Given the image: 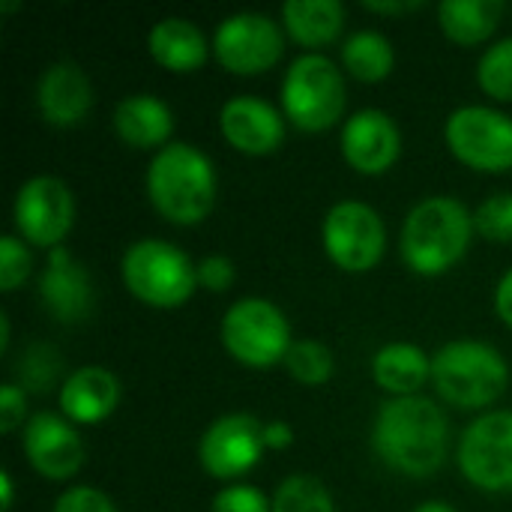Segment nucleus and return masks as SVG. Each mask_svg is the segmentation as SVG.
<instances>
[{"label": "nucleus", "mask_w": 512, "mask_h": 512, "mask_svg": "<svg viewBox=\"0 0 512 512\" xmlns=\"http://www.w3.org/2000/svg\"><path fill=\"white\" fill-rule=\"evenodd\" d=\"M375 456L405 477H429L447 462L450 423L426 396H402L381 405L372 426Z\"/></svg>", "instance_id": "obj_1"}, {"label": "nucleus", "mask_w": 512, "mask_h": 512, "mask_svg": "<svg viewBox=\"0 0 512 512\" xmlns=\"http://www.w3.org/2000/svg\"><path fill=\"white\" fill-rule=\"evenodd\" d=\"M474 213L447 195L420 201L402 225V258L420 276H441L456 267L474 237Z\"/></svg>", "instance_id": "obj_2"}, {"label": "nucleus", "mask_w": 512, "mask_h": 512, "mask_svg": "<svg viewBox=\"0 0 512 512\" xmlns=\"http://www.w3.org/2000/svg\"><path fill=\"white\" fill-rule=\"evenodd\" d=\"M147 195L162 219L198 225L216 204V174L210 159L192 144H165L147 168Z\"/></svg>", "instance_id": "obj_3"}, {"label": "nucleus", "mask_w": 512, "mask_h": 512, "mask_svg": "<svg viewBox=\"0 0 512 512\" xmlns=\"http://www.w3.org/2000/svg\"><path fill=\"white\" fill-rule=\"evenodd\" d=\"M432 384L447 405L474 411L504 396L510 384V369L498 348L474 339H459L444 345L432 357Z\"/></svg>", "instance_id": "obj_4"}, {"label": "nucleus", "mask_w": 512, "mask_h": 512, "mask_svg": "<svg viewBox=\"0 0 512 512\" xmlns=\"http://www.w3.org/2000/svg\"><path fill=\"white\" fill-rule=\"evenodd\" d=\"M120 270L129 294L156 309L183 306L198 288V264H192L183 249L156 237L132 243Z\"/></svg>", "instance_id": "obj_5"}, {"label": "nucleus", "mask_w": 512, "mask_h": 512, "mask_svg": "<svg viewBox=\"0 0 512 512\" xmlns=\"http://www.w3.org/2000/svg\"><path fill=\"white\" fill-rule=\"evenodd\" d=\"M285 117L303 132L330 129L345 111V78L324 54H303L282 81Z\"/></svg>", "instance_id": "obj_6"}, {"label": "nucleus", "mask_w": 512, "mask_h": 512, "mask_svg": "<svg viewBox=\"0 0 512 512\" xmlns=\"http://www.w3.org/2000/svg\"><path fill=\"white\" fill-rule=\"evenodd\" d=\"M222 345L249 369H270L285 363L291 351V324L279 306L261 297L237 300L222 318Z\"/></svg>", "instance_id": "obj_7"}, {"label": "nucleus", "mask_w": 512, "mask_h": 512, "mask_svg": "<svg viewBox=\"0 0 512 512\" xmlns=\"http://www.w3.org/2000/svg\"><path fill=\"white\" fill-rule=\"evenodd\" d=\"M444 138L450 153L474 171L501 174L512 168V117L495 108L465 105L453 111Z\"/></svg>", "instance_id": "obj_8"}, {"label": "nucleus", "mask_w": 512, "mask_h": 512, "mask_svg": "<svg viewBox=\"0 0 512 512\" xmlns=\"http://www.w3.org/2000/svg\"><path fill=\"white\" fill-rule=\"evenodd\" d=\"M324 249L336 267L348 273H366L384 258V219L363 201H339L324 219Z\"/></svg>", "instance_id": "obj_9"}, {"label": "nucleus", "mask_w": 512, "mask_h": 512, "mask_svg": "<svg viewBox=\"0 0 512 512\" xmlns=\"http://www.w3.org/2000/svg\"><path fill=\"white\" fill-rule=\"evenodd\" d=\"M459 468L483 492H512V411H489L462 432Z\"/></svg>", "instance_id": "obj_10"}, {"label": "nucleus", "mask_w": 512, "mask_h": 512, "mask_svg": "<svg viewBox=\"0 0 512 512\" xmlns=\"http://www.w3.org/2000/svg\"><path fill=\"white\" fill-rule=\"evenodd\" d=\"M213 51L228 72L258 75L279 63L285 51V33L270 15L237 12L216 27Z\"/></svg>", "instance_id": "obj_11"}, {"label": "nucleus", "mask_w": 512, "mask_h": 512, "mask_svg": "<svg viewBox=\"0 0 512 512\" xmlns=\"http://www.w3.org/2000/svg\"><path fill=\"white\" fill-rule=\"evenodd\" d=\"M15 228L18 234L42 249H57L75 222V198L57 177H33L15 195Z\"/></svg>", "instance_id": "obj_12"}, {"label": "nucleus", "mask_w": 512, "mask_h": 512, "mask_svg": "<svg viewBox=\"0 0 512 512\" xmlns=\"http://www.w3.org/2000/svg\"><path fill=\"white\" fill-rule=\"evenodd\" d=\"M264 447V426L252 414H228L210 423L201 438L198 456L210 477L237 480L258 465Z\"/></svg>", "instance_id": "obj_13"}, {"label": "nucleus", "mask_w": 512, "mask_h": 512, "mask_svg": "<svg viewBox=\"0 0 512 512\" xmlns=\"http://www.w3.org/2000/svg\"><path fill=\"white\" fill-rule=\"evenodd\" d=\"M21 447L33 471L45 480H69L84 465V444L75 426L51 411L33 414L27 420Z\"/></svg>", "instance_id": "obj_14"}, {"label": "nucleus", "mask_w": 512, "mask_h": 512, "mask_svg": "<svg viewBox=\"0 0 512 512\" xmlns=\"http://www.w3.org/2000/svg\"><path fill=\"white\" fill-rule=\"evenodd\" d=\"M342 153L360 174H384L402 153V135L390 114L378 108L357 111L342 129Z\"/></svg>", "instance_id": "obj_15"}, {"label": "nucleus", "mask_w": 512, "mask_h": 512, "mask_svg": "<svg viewBox=\"0 0 512 512\" xmlns=\"http://www.w3.org/2000/svg\"><path fill=\"white\" fill-rule=\"evenodd\" d=\"M39 300L51 312V318L63 324H78L93 312L90 273L63 246L48 252V261L39 273Z\"/></svg>", "instance_id": "obj_16"}, {"label": "nucleus", "mask_w": 512, "mask_h": 512, "mask_svg": "<svg viewBox=\"0 0 512 512\" xmlns=\"http://www.w3.org/2000/svg\"><path fill=\"white\" fill-rule=\"evenodd\" d=\"M219 126H222V135L228 138V144L249 156H267L285 138L282 114L258 96L228 99L222 105Z\"/></svg>", "instance_id": "obj_17"}, {"label": "nucleus", "mask_w": 512, "mask_h": 512, "mask_svg": "<svg viewBox=\"0 0 512 512\" xmlns=\"http://www.w3.org/2000/svg\"><path fill=\"white\" fill-rule=\"evenodd\" d=\"M36 105H39V114L45 117V123L60 126V129L78 126L93 105L90 78L84 75V69L78 63L60 60L42 72V78L36 84Z\"/></svg>", "instance_id": "obj_18"}, {"label": "nucleus", "mask_w": 512, "mask_h": 512, "mask_svg": "<svg viewBox=\"0 0 512 512\" xmlns=\"http://www.w3.org/2000/svg\"><path fill=\"white\" fill-rule=\"evenodd\" d=\"M120 405V381L102 366L75 369L60 387V408L72 423H102Z\"/></svg>", "instance_id": "obj_19"}, {"label": "nucleus", "mask_w": 512, "mask_h": 512, "mask_svg": "<svg viewBox=\"0 0 512 512\" xmlns=\"http://www.w3.org/2000/svg\"><path fill=\"white\" fill-rule=\"evenodd\" d=\"M174 129L171 108L150 93H132L114 108V132L135 150H150L168 141Z\"/></svg>", "instance_id": "obj_20"}, {"label": "nucleus", "mask_w": 512, "mask_h": 512, "mask_svg": "<svg viewBox=\"0 0 512 512\" xmlns=\"http://www.w3.org/2000/svg\"><path fill=\"white\" fill-rule=\"evenodd\" d=\"M150 54L168 72H195L207 60V39L204 33L186 18H162L153 24L147 36Z\"/></svg>", "instance_id": "obj_21"}, {"label": "nucleus", "mask_w": 512, "mask_h": 512, "mask_svg": "<svg viewBox=\"0 0 512 512\" xmlns=\"http://www.w3.org/2000/svg\"><path fill=\"white\" fill-rule=\"evenodd\" d=\"M372 378L381 390L402 396H417L432 378V360L423 348L408 342L384 345L372 360Z\"/></svg>", "instance_id": "obj_22"}, {"label": "nucleus", "mask_w": 512, "mask_h": 512, "mask_svg": "<svg viewBox=\"0 0 512 512\" xmlns=\"http://www.w3.org/2000/svg\"><path fill=\"white\" fill-rule=\"evenodd\" d=\"M282 27L306 48H324L336 42L345 27V9L339 0H288L282 6Z\"/></svg>", "instance_id": "obj_23"}, {"label": "nucleus", "mask_w": 512, "mask_h": 512, "mask_svg": "<svg viewBox=\"0 0 512 512\" xmlns=\"http://www.w3.org/2000/svg\"><path fill=\"white\" fill-rule=\"evenodd\" d=\"M504 15L501 0H444L438 6V21L447 39L459 45H477L489 39Z\"/></svg>", "instance_id": "obj_24"}, {"label": "nucleus", "mask_w": 512, "mask_h": 512, "mask_svg": "<svg viewBox=\"0 0 512 512\" xmlns=\"http://www.w3.org/2000/svg\"><path fill=\"white\" fill-rule=\"evenodd\" d=\"M342 63L357 81L375 84V81H384L393 72L396 57H393V45H390V39L384 33L357 30L342 45Z\"/></svg>", "instance_id": "obj_25"}, {"label": "nucleus", "mask_w": 512, "mask_h": 512, "mask_svg": "<svg viewBox=\"0 0 512 512\" xmlns=\"http://www.w3.org/2000/svg\"><path fill=\"white\" fill-rule=\"evenodd\" d=\"M63 372V357L54 345L45 342H33L21 351L18 363H15V375H18V387L27 393H48Z\"/></svg>", "instance_id": "obj_26"}, {"label": "nucleus", "mask_w": 512, "mask_h": 512, "mask_svg": "<svg viewBox=\"0 0 512 512\" xmlns=\"http://www.w3.org/2000/svg\"><path fill=\"white\" fill-rule=\"evenodd\" d=\"M285 369L288 375L303 384V387H321L330 381L333 369H336V360H333V351L315 339H300L291 345L288 357H285Z\"/></svg>", "instance_id": "obj_27"}, {"label": "nucleus", "mask_w": 512, "mask_h": 512, "mask_svg": "<svg viewBox=\"0 0 512 512\" xmlns=\"http://www.w3.org/2000/svg\"><path fill=\"white\" fill-rule=\"evenodd\" d=\"M273 512H336V504L318 477L294 474L276 489Z\"/></svg>", "instance_id": "obj_28"}, {"label": "nucleus", "mask_w": 512, "mask_h": 512, "mask_svg": "<svg viewBox=\"0 0 512 512\" xmlns=\"http://www.w3.org/2000/svg\"><path fill=\"white\" fill-rule=\"evenodd\" d=\"M477 81L492 99L512 102V36L486 48L477 63Z\"/></svg>", "instance_id": "obj_29"}, {"label": "nucleus", "mask_w": 512, "mask_h": 512, "mask_svg": "<svg viewBox=\"0 0 512 512\" xmlns=\"http://www.w3.org/2000/svg\"><path fill=\"white\" fill-rule=\"evenodd\" d=\"M474 228L489 243H512V192L486 198L474 213Z\"/></svg>", "instance_id": "obj_30"}, {"label": "nucleus", "mask_w": 512, "mask_h": 512, "mask_svg": "<svg viewBox=\"0 0 512 512\" xmlns=\"http://www.w3.org/2000/svg\"><path fill=\"white\" fill-rule=\"evenodd\" d=\"M30 264L33 258L18 237H0V291H15L30 276Z\"/></svg>", "instance_id": "obj_31"}, {"label": "nucleus", "mask_w": 512, "mask_h": 512, "mask_svg": "<svg viewBox=\"0 0 512 512\" xmlns=\"http://www.w3.org/2000/svg\"><path fill=\"white\" fill-rule=\"evenodd\" d=\"M210 512H273V501H267V495L255 486H228L213 498Z\"/></svg>", "instance_id": "obj_32"}, {"label": "nucleus", "mask_w": 512, "mask_h": 512, "mask_svg": "<svg viewBox=\"0 0 512 512\" xmlns=\"http://www.w3.org/2000/svg\"><path fill=\"white\" fill-rule=\"evenodd\" d=\"M54 512H117L111 498L93 486H72L66 489L57 504H54Z\"/></svg>", "instance_id": "obj_33"}, {"label": "nucleus", "mask_w": 512, "mask_h": 512, "mask_svg": "<svg viewBox=\"0 0 512 512\" xmlns=\"http://www.w3.org/2000/svg\"><path fill=\"white\" fill-rule=\"evenodd\" d=\"M237 279V270L231 264V258L225 255H207L204 261H198V285L213 291V294H222L234 285Z\"/></svg>", "instance_id": "obj_34"}, {"label": "nucleus", "mask_w": 512, "mask_h": 512, "mask_svg": "<svg viewBox=\"0 0 512 512\" xmlns=\"http://www.w3.org/2000/svg\"><path fill=\"white\" fill-rule=\"evenodd\" d=\"M24 414H27V399H24V390L18 384H6L0 390V432L9 435L15 432L21 423H24Z\"/></svg>", "instance_id": "obj_35"}, {"label": "nucleus", "mask_w": 512, "mask_h": 512, "mask_svg": "<svg viewBox=\"0 0 512 512\" xmlns=\"http://www.w3.org/2000/svg\"><path fill=\"white\" fill-rule=\"evenodd\" d=\"M495 312H498V318L512 327V267L501 276V282H498V291H495Z\"/></svg>", "instance_id": "obj_36"}, {"label": "nucleus", "mask_w": 512, "mask_h": 512, "mask_svg": "<svg viewBox=\"0 0 512 512\" xmlns=\"http://www.w3.org/2000/svg\"><path fill=\"white\" fill-rule=\"evenodd\" d=\"M291 441H294V429L288 423L276 420V423H267L264 426V444H267V450H285V447H291Z\"/></svg>", "instance_id": "obj_37"}, {"label": "nucleus", "mask_w": 512, "mask_h": 512, "mask_svg": "<svg viewBox=\"0 0 512 512\" xmlns=\"http://www.w3.org/2000/svg\"><path fill=\"white\" fill-rule=\"evenodd\" d=\"M369 12H381V15H402V12H414L423 6V0H366L363 3Z\"/></svg>", "instance_id": "obj_38"}, {"label": "nucleus", "mask_w": 512, "mask_h": 512, "mask_svg": "<svg viewBox=\"0 0 512 512\" xmlns=\"http://www.w3.org/2000/svg\"><path fill=\"white\" fill-rule=\"evenodd\" d=\"M0 492H3L0 510L9 512L12 510V501H15V495H12V477H9V474H0Z\"/></svg>", "instance_id": "obj_39"}, {"label": "nucleus", "mask_w": 512, "mask_h": 512, "mask_svg": "<svg viewBox=\"0 0 512 512\" xmlns=\"http://www.w3.org/2000/svg\"><path fill=\"white\" fill-rule=\"evenodd\" d=\"M9 348V315L0 312V351Z\"/></svg>", "instance_id": "obj_40"}, {"label": "nucleus", "mask_w": 512, "mask_h": 512, "mask_svg": "<svg viewBox=\"0 0 512 512\" xmlns=\"http://www.w3.org/2000/svg\"><path fill=\"white\" fill-rule=\"evenodd\" d=\"M414 512H456L450 504H444V501H429V504H423V507H417Z\"/></svg>", "instance_id": "obj_41"}, {"label": "nucleus", "mask_w": 512, "mask_h": 512, "mask_svg": "<svg viewBox=\"0 0 512 512\" xmlns=\"http://www.w3.org/2000/svg\"><path fill=\"white\" fill-rule=\"evenodd\" d=\"M12 9H18V3H12V0L0 3V12H12Z\"/></svg>", "instance_id": "obj_42"}]
</instances>
